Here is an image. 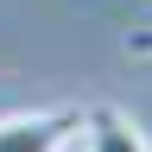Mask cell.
Wrapping results in <instances>:
<instances>
[{"mask_svg": "<svg viewBox=\"0 0 152 152\" xmlns=\"http://www.w3.org/2000/svg\"><path fill=\"white\" fill-rule=\"evenodd\" d=\"M83 133V108H38L0 121V152H64Z\"/></svg>", "mask_w": 152, "mask_h": 152, "instance_id": "1", "label": "cell"}, {"mask_svg": "<svg viewBox=\"0 0 152 152\" xmlns=\"http://www.w3.org/2000/svg\"><path fill=\"white\" fill-rule=\"evenodd\" d=\"M83 146H89V152H152V140L140 133V121L121 114L114 102L83 108Z\"/></svg>", "mask_w": 152, "mask_h": 152, "instance_id": "2", "label": "cell"}, {"mask_svg": "<svg viewBox=\"0 0 152 152\" xmlns=\"http://www.w3.org/2000/svg\"><path fill=\"white\" fill-rule=\"evenodd\" d=\"M127 51H133V57H152V32H133V38H127Z\"/></svg>", "mask_w": 152, "mask_h": 152, "instance_id": "3", "label": "cell"}]
</instances>
